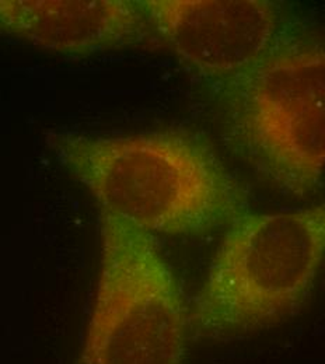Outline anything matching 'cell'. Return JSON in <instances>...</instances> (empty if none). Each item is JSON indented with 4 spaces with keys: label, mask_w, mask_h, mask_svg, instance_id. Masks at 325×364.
<instances>
[{
    "label": "cell",
    "mask_w": 325,
    "mask_h": 364,
    "mask_svg": "<svg viewBox=\"0 0 325 364\" xmlns=\"http://www.w3.org/2000/svg\"><path fill=\"white\" fill-rule=\"evenodd\" d=\"M154 36L215 85L232 77L277 38L282 11L270 0H139Z\"/></svg>",
    "instance_id": "5"
},
{
    "label": "cell",
    "mask_w": 325,
    "mask_h": 364,
    "mask_svg": "<svg viewBox=\"0 0 325 364\" xmlns=\"http://www.w3.org/2000/svg\"><path fill=\"white\" fill-rule=\"evenodd\" d=\"M58 161L100 212L147 232L196 235L248 212V193L201 139L181 132L52 139Z\"/></svg>",
    "instance_id": "1"
},
{
    "label": "cell",
    "mask_w": 325,
    "mask_h": 364,
    "mask_svg": "<svg viewBox=\"0 0 325 364\" xmlns=\"http://www.w3.org/2000/svg\"><path fill=\"white\" fill-rule=\"evenodd\" d=\"M233 149L282 193L304 198L325 171V37L284 21L270 48L218 83Z\"/></svg>",
    "instance_id": "2"
},
{
    "label": "cell",
    "mask_w": 325,
    "mask_h": 364,
    "mask_svg": "<svg viewBox=\"0 0 325 364\" xmlns=\"http://www.w3.org/2000/svg\"><path fill=\"white\" fill-rule=\"evenodd\" d=\"M100 272L76 364H186L191 309L153 234L100 212Z\"/></svg>",
    "instance_id": "4"
},
{
    "label": "cell",
    "mask_w": 325,
    "mask_h": 364,
    "mask_svg": "<svg viewBox=\"0 0 325 364\" xmlns=\"http://www.w3.org/2000/svg\"><path fill=\"white\" fill-rule=\"evenodd\" d=\"M325 257V203L245 212L223 235L191 309L192 331L234 339L294 317Z\"/></svg>",
    "instance_id": "3"
},
{
    "label": "cell",
    "mask_w": 325,
    "mask_h": 364,
    "mask_svg": "<svg viewBox=\"0 0 325 364\" xmlns=\"http://www.w3.org/2000/svg\"><path fill=\"white\" fill-rule=\"evenodd\" d=\"M0 34L73 56L154 36L139 0H0Z\"/></svg>",
    "instance_id": "6"
}]
</instances>
